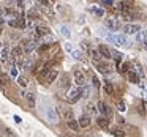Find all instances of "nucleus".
Segmentation results:
<instances>
[{
    "label": "nucleus",
    "mask_w": 147,
    "mask_h": 137,
    "mask_svg": "<svg viewBox=\"0 0 147 137\" xmlns=\"http://www.w3.org/2000/svg\"><path fill=\"white\" fill-rule=\"evenodd\" d=\"M106 39L111 41L112 44H115V46H130V41H128V38L123 35V33H119V35L108 33V35H106Z\"/></svg>",
    "instance_id": "1"
},
{
    "label": "nucleus",
    "mask_w": 147,
    "mask_h": 137,
    "mask_svg": "<svg viewBox=\"0 0 147 137\" xmlns=\"http://www.w3.org/2000/svg\"><path fill=\"white\" fill-rule=\"evenodd\" d=\"M105 25H106V29H109V30H120L122 29L120 19H114V17L105 19Z\"/></svg>",
    "instance_id": "2"
},
{
    "label": "nucleus",
    "mask_w": 147,
    "mask_h": 137,
    "mask_svg": "<svg viewBox=\"0 0 147 137\" xmlns=\"http://www.w3.org/2000/svg\"><path fill=\"white\" fill-rule=\"evenodd\" d=\"M141 30V25L139 24H127V25L122 27V32H123V35H134V33H138Z\"/></svg>",
    "instance_id": "3"
},
{
    "label": "nucleus",
    "mask_w": 147,
    "mask_h": 137,
    "mask_svg": "<svg viewBox=\"0 0 147 137\" xmlns=\"http://www.w3.org/2000/svg\"><path fill=\"white\" fill-rule=\"evenodd\" d=\"M46 120H48L49 123H52V124H55L59 121V114H57V110H55L54 107L46 109Z\"/></svg>",
    "instance_id": "4"
},
{
    "label": "nucleus",
    "mask_w": 147,
    "mask_h": 137,
    "mask_svg": "<svg viewBox=\"0 0 147 137\" xmlns=\"http://www.w3.org/2000/svg\"><path fill=\"white\" fill-rule=\"evenodd\" d=\"M73 76H74V82H76V85H79V87L86 85V76H84V73L81 70H76L73 73Z\"/></svg>",
    "instance_id": "5"
},
{
    "label": "nucleus",
    "mask_w": 147,
    "mask_h": 137,
    "mask_svg": "<svg viewBox=\"0 0 147 137\" xmlns=\"http://www.w3.org/2000/svg\"><path fill=\"white\" fill-rule=\"evenodd\" d=\"M90 123H92V121H90V117L87 114H82L79 117V120H78V126L79 128H89Z\"/></svg>",
    "instance_id": "6"
},
{
    "label": "nucleus",
    "mask_w": 147,
    "mask_h": 137,
    "mask_svg": "<svg viewBox=\"0 0 147 137\" xmlns=\"http://www.w3.org/2000/svg\"><path fill=\"white\" fill-rule=\"evenodd\" d=\"M36 46H38V43L35 41V39H30V41H24V46H22V51L24 52H32L36 49Z\"/></svg>",
    "instance_id": "7"
},
{
    "label": "nucleus",
    "mask_w": 147,
    "mask_h": 137,
    "mask_svg": "<svg viewBox=\"0 0 147 137\" xmlns=\"http://www.w3.org/2000/svg\"><path fill=\"white\" fill-rule=\"evenodd\" d=\"M67 99H68L70 102L78 101V99H79V88H71V90H68V93H67Z\"/></svg>",
    "instance_id": "8"
},
{
    "label": "nucleus",
    "mask_w": 147,
    "mask_h": 137,
    "mask_svg": "<svg viewBox=\"0 0 147 137\" xmlns=\"http://www.w3.org/2000/svg\"><path fill=\"white\" fill-rule=\"evenodd\" d=\"M96 109H98L103 115H111V110H109L108 104H106V102H103V101H100L98 104H96Z\"/></svg>",
    "instance_id": "9"
},
{
    "label": "nucleus",
    "mask_w": 147,
    "mask_h": 137,
    "mask_svg": "<svg viewBox=\"0 0 147 137\" xmlns=\"http://www.w3.org/2000/svg\"><path fill=\"white\" fill-rule=\"evenodd\" d=\"M90 96V87L87 85H84V87H81L79 88V98H84V99H87Z\"/></svg>",
    "instance_id": "10"
},
{
    "label": "nucleus",
    "mask_w": 147,
    "mask_h": 137,
    "mask_svg": "<svg viewBox=\"0 0 147 137\" xmlns=\"http://www.w3.org/2000/svg\"><path fill=\"white\" fill-rule=\"evenodd\" d=\"M96 123H98V126L103 128V129H108L109 128V120L106 117H96Z\"/></svg>",
    "instance_id": "11"
},
{
    "label": "nucleus",
    "mask_w": 147,
    "mask_h": 137,
    "mask_svg": "<svg viewBox=\"0 0 147 137\" xmlns=\"http://www.w3.org/2000/svg\"><path fill=\"white\" fill-rule=\"evenodd\" d=\"M0 60H2V61H8V60H10V49H8V47H2V49H0Z\"/></svg>",
    "instance_id": "12"
},
{
    "label": "nucleus",
    "mask_w": 147,
    "mask_h": 137,
    "mask_svg": "<svg viewBox=\"0 0 147 137\" xmlns=\"http://www.w3.org/2000/svg\"><path fill=\"white\" fill-rule=\"evenodd\" d=\"M59 32H60L67 39L71 38V30H70V27H68V25H59Z\"/></svg>",
    "instance_id": "13"
},
{
    "label": "nucleus",
    "mask_w": 147,
    "mask_h": 137,
    "mask_svg": "<svg viewBox=\"0 0 147 137\" xmlns=\"http://www.w3.org/2000/svg\"><path fill=\"white\" fill-rule=\"evenodd\" d=\"M98 52H100V55H103L105 58H111V51H109L106 46H100V47H98Z\"/></svg>",
    "instance_id": "14"
},
{
    "label": "nucleus",
    "mask_w": 147,
    "mask_h": 137,
    "mask_svg": "<svg viewBox=\"0 0 147 137\" xmlns=\"http://www.w3.org/2000/svg\"><path fill=\"white\" fill-rule=\"evenodd\" d=\"M10 54L13 55L14 58H21V57H22V54H24V51H22L21 46H18V47H14L13 51H10Z\"/></svg>",
    "instance_id": "15"
},
{
    "label": "nucleus",
    "mask_w": 147,
    "mask_h": 137,
    "mask_svg": "<svg viewBox=\"0 0 147 137\" xmlns=\"http://www.w3.org/2000/svg\"><path fill=\"white\" fill-rule=\"evenodd\" d=\"M57 71H55V70H51V71H49V73L48 74H46V80H48V84H52V82H54V80H55V77H57Z\"/></svg>",
    "instance_id": "16"
},
{
    "label": "nucleus",
    "mask_w": 147,
    "mask_h": 137,
    "mask_svg": "<svg viewBox=\"0 0 147 137\" xmlns=\"http://www.w3.org/2000/svg\"><path fill=\"white\" fill-rule=\"evenodd\" d=\"M136 39L139 43H144L147 39V30H139V32L136 33Z\"/></svg>",
    "instance_id": "17"
},
{
    "label": "nucleus",
    "mask_w": 147,
    "mask_h": 137,
    "mask_svg": "<svg viewBox=\"0 0 147 137\" xmlns=\"http://www.w3.org/2000/svg\"><path fill=\"white\" fill-rule=\"evenodd\" d=\"M98 70L101 71V73H105V74L111 73V66H109L108 63H101V61H100V63H98Z\"/></svg>",
    "instance_id": "18"
},
{
    "label": "nucleus",
    "mask_w": 147,
    "mask_h": 137,
    "mask_svg": "<svg viewBox=\"0 0 147 137\" xmlns=\"http://www.w3.org/2000/svg\"><path fill=\"white\" fill-rule=\"evenodd\" d=\"M90 55H92L93 61H96V63H100V58H101V55H100L98 49H90Z\"/></svg>",
    "instance_id": "19"
},
{
    "label": "nucleus",
    "mask_w": 147,
    "mask_h": 137,
    "mask_svg": "<svg viewBox=\"0 0 147 137\" xmlns=\"http://www.w3.org/2000/svg\"><path fill=\"white\" fill-rule=\"evenodd\" d=\"M128 80H130L131 84H139V77H138V74L133 73V71L128 73Z\"/></svg>",
    "instance_id": "20"
},
{
    "label": "nucleus",
    "mask_w": 147,
    "mask_h": 137,
    "mask_svg": "<svg viewBox=\"0 0 147 137\" xmlns=\"http://www.w3.org/2000/svg\"><path fill=\"white\" fill-rule=\"evenodd\" d=\"M19 66H21V70H29V68L32 66V60H30V58H24Z\"/></svg>",
    "instance_id": "21"
},
{
    "label": "nucleus",
    "mask_w": 147,
    "mask_h": 137,
    "mask_svg": "<svg viewBox=\"0 0 147 137\" xmlns=\"http://www.w3.org/2000/svg\"><path fill=\"white\" fill-rule=\"evenodd\" d=\"M22 95L26 96L27 101H29V104L33 107V106H35V95H33V93H22Z\"/></svg>",
    "instance_id": "22"
},
{
    "label": "nucleus",
    "mask_w": 147,
    "mask_h": 137,
    "mask_svg": "<svg viewBox=\"0 0 147 137\" xmlns=\"http://www.w3.org/2000/svg\"><path fill=\"white\" fill-rule=\"evenodd\" d=\"M67 123H68V128H70V129H73V131H78V129H79V126H78V121L74 120V118H73V120H70V121H67Z\"/></svg>",
    "instance_id": "23"
},
{
    "label": "nucleus",
    "mask_w": 147,
    "mask_h": 137,
    "mask_svg": "<svg viewBox=\"0 0 147 137\" xmlns=\"http://www.w3.org/2000/svg\"><path fill=\"white\" fill-rule=\"evenodd\" d=\"M18 84H19L22 88H26V87L29 85V82H27V79H26L24 76H19V77H18Z\"/></svg>",
    "instance_id": "24"
},
{
    "label": "nucleus",
    "mask_w": 147,
    "mask_h": 137,
    "mask_svg": "<svg viewBox=\"0 0 147 137\" xmlns=\"http://www.w3.org/2000/svg\"><path fill=\"white\" fill-rule=\"evenodd\" d=\"M71 57H73L74 60H82L84 55H82V52H79V51H73L71 52Z\"/></svg>",
    "instance_id": "25"
},
{
    "label": "nucleus",
    "mask_w": 147,
    "mask_h": 137,
    "mask_svg": "<svg viewBox=\"0 0 147 137\" xmlns=\"http://www.w3.org/2000/svg\"><path fill=\"white\" fill-rule=\"evenodd\" d=\"M92 11H93V13H95L98 17H103V16H105V11H103L101 8H98V7H92Z\"/></svg>",
    "instance_id": "26"
},
{
    "label": "nucleus",
    "mask_w": 147,
    "mask_h": 137,
    "mask_svg": "<svg viewBox=\"0 0 147 137\" xmlns=\"http://www.w3.org/2000/svg\"><path fill=\"white\" fill-rule=\"evenodd\" d=\"M87 110H89V114L96 115V112H98V109H96V104H89V106H87Z\"/></svg>",
    "instance_id": "27"
},
{
    "label": "nucleus",
    "mask_w": 147,
    "mask_h": 137,
    "mask_svg": "<svg viewBox=\"0 0 147 137\" xmlns=\"http://www.w3.org/2000/svg\"><path fill=\"white\" fill-rule=\"evenodd\" d=\"M112 134H114V136H117V137H123L125 136V132L122 129H119V128H114V129H112Z\"/></svg>",
    "instance_id": "28"
},
{
    "label": "nucleus",
    "mask_w": 147,
    "mask_h": 137,
    "mask_svg": "<svg viewBox=\"0 0 147 137\" xmlns=\"http://www.w3.org/2000/svg\"><path fill=\"white\" fill-rule=\"evenodd\" d=\"M114 92V88H112V85L109 82H106L105 84V93H108V95H111V93Z\"/></svg>",
    "instance_id": "29"
},
{
    "label": "nucleus",
    "mask_w": 147,
    "mask_h": 137,
    "mask_svg": "<svg viewBox=\"0 0 147 137\" xmlns=\"http://www.w3.org/2000/svg\"><path fill=\"white\" fill-rule=\"evenodd\" d=\"M111 55H114L117 61H120L122 58H123V54H120V52H115V51H111Z\"/></svg>",
    "instance_id": "30"
},
{
    "label": "nucleus",
    "mask_w": 147,
    "mask_h": 137,
    "mask_svg": "<svg viewBox=\"0 0 147 137\" xmlns=\"http://www.w3.org/2000/svg\"><path fill=\"white\" fill-rule=\"evenodd\" d=\"M117 110H119V112H125V110H127V106H125L123 101L117 102Z\"/></svg>",
    "instance_id": "31"
},
{
    "label": "nucleus",
    "mask_w": 147,
    "mask_h": 137,
    "mask_svg": "<svg viewBox=\"0 0 147 137\" xmlns=\"http://www.w3.org/2000/svg\"><path fill=\"white\" fill-rule=\"evenodd\" d=\"M11 76H13V77H19V68H18V66L11 68Z\"/></svg>",
    "instance_id": "32"
},
{
    "label": "nucleus",
    "mask_w": 147,
    "mask_h": 137,
    "mask_svg": "<svg viewBox=\"0 0 147 137\" xmlns=\"http://www.w3.org/2000/svg\"><path fill=\"white\" fill-rule=\"evenodd\" d=\"M8 84V77L7 76H0V85H7Z\"/></svg>",
    "instance_id": "33"
},
{
    "label": "nucleus",
    "mask_w": 147,
    "mask_h": 137,
    "mask_svg": "<svg viewBox=\"0 0 147 137\" xmlns=\"http://www.w3.org/2000/svg\"><path fill=\"white\" fill-rule=\"evenodd\" d=\"M65 49H67V51H68V52H70V54H71V52H73V51H74V49H73V46H71V44H70V43H67V44H65Z\"/></svg>",
    "instance_id": "34"
},
{
    "label": "nucleus",
    "mask_w": 147,
    "mask_h": 137,
    "mask_svg": "<svg viewBox=\"0 0 147 137\" xmlns=\"http://www.w3.org/2000/svg\"><path fill=\"white\" fill-rule=\"evenodd\" d=\"M13 120H14V121H16V123H18V124H19V123H22V118H21V117H19V115H14V117H13Z\"/></svg>",
    "instance_id": "35"
},
{
    "label": "nucleus",
    "mask_w": 147,
    "mask_h": 137,
    "mask_svg": "<svg viewBox=\"0 0 147 137\" xmlns=\"http://www.w3.org/2000/svg\"><path fill=\"white\" fill-rule=\"evenodd\" d=\"M93 87H100V80L98 79H96V76H93Z\"/></svg>",
    "instance_id": "36"
},
{
    "label": "nucleus",
    "mask_w": 147,
    "mask_h": 137,
    "mask_svg": "<svg viewBox=\"0 0 147 137\" xmlns=\"http://www.w3.org/2000/svg\"><path fill=\"white\" fill-rule=\"evenodd\" d=\"M128 70V63H122L120 65V71H127Z\"/></svg>",
    "instance_id": "37"
},
{
    "label": "nucleus",
    "mask_w": 147,
    "mask_h": 137,
    "mask_svg": "<svg viewBox=\"0 0 147 137\" xmlns=\"http://www.w3.org/2000/svg\"><path fill=\"white\" fill-rule=\"evenodd\" d=\"M122 16H123V21H131V16H130V14H122Z\"/></svg>",
    "instance_id": "38"
},
{
    "label": "nucleus",
    "mask_w": 147,
    "mask_h": 137,
    "mask_svg": "<svg viewBox=\"0 0 147 137\" xmlns=\"http://www.w3.org/2000/svg\"><path fill=\"white\" fill-rule=\"evenodd\" d=\"M101 5H112V2L111 0H103V2H100Z\"/></svg>",
    "instance_id": "39"
},
{
    "label": "nucleus",
    "mask_w": 147,
    "mask_h": 137,
    "mask_svg": "<svg viewBox=\"0 0 147 137\" xmlns=\"http://www.w3.org/2000/svg\"><path fill=\"white\" fill-rule=\"evenodd\" d=\"M7 137H16V136H14V134L11 132L10 129H7Z\"/></svg>",
    "instance_id": "40"
},
{
    "label": "nucleus",
    "mask_w": 147,
    "mask_h": 137,
    "mask_svg": "<svg viewBox=\"0 0 147 137\" xmlns=\"http://www.w3.org/2000/svg\"><path fill=\"white\" fill-rule=\"evenodd\" d=\"M81 47H82L84 51H87V43H81Z\"/></svg>",
    "instance_id": "41"
},
{
    "label": "nucleus",
    "mask_w": 147,
    "mask_h": 137,
    "mask_svg": "<svg viewBox=\"0 0 147 137\" xmlns=\"http://www.w3.org/2000/svg\"><path fill=\"white\" fill-rule=\"evenodd\" d=\"M144 49H147V39L144 41Z\"/></svg>",
    "instance_id": "42"
}]
</instances>
